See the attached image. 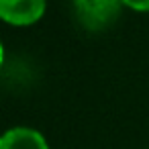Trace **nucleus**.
Segmentation results:
<instances>
[{
  "label": "nucleus",
  "instance_id": "nucleus-1",
  "mask_svg": "<svg viewBox=\"0 0 149 149\" xmlns=\"http://www.w3.org/2000/svg\"><path fill=\"white\" fill-rule=\"evenodd\" d=\"M76 21L90 33L106 31L125 8L123 0H72Z\"/></svg>",
  "mask_w": 149,
  "mask_h": 149
},
{
  "label": "nucleus",
  "instance_id": "nucleus-2",
  "mask_svg": "<svg viewBox=\"0 0 149 149\" xmlns=\"http://www.w3.org/2000/svg\"><path fill=\"white\" fill-rule=\"evenodd\" d=\"M47 13V0H0V19L10 27H33Z\"/></svg>",
  "mask_w": 149,
  "mask_h": 149
},
{
  "label": "nucleus",
  "instance_id": "nucleus-3",
  "mask_svg": "<svg viewBox=\"0 0 149 149\" xmlns=\"http://www.w3.org/2000/svg\"><path fill=\"white\" fill-rule=\"evenodd\" d=\"M0 149H51V147L39 129L10 127L0 139Z\"/></svg>",
  "mask_w": 149,
  "mask_h": 149
},
{
  "label": "nucleus",
  "instance_id": "nucleus-4",
  "mask_svg": "<svg viewBox=\"0 0 149 149\" xmlns=\"http://www.w3.org/2000/svg\"><path fill=\"white\" fill-rule=\"evenodd\" d=\"M123 4L135 13H149V0H123Z\"/></svg>",
  "mask_w": 149,
  "mask_h": 149
}]
</instances>
